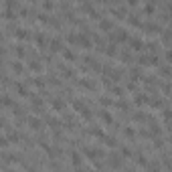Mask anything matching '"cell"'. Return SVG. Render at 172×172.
Listing matches in <instances>:
<instances>
[{"label": "cell", "mask_w": 172, "mask_h": 172, "mask_svg": "<svg viewBox=\"0 0 172 172\" xmlns=\"http://www.w3.org/2000/svg\"><path fill=\"white\" fill-rule=\"evenodd\" d=\"M61 49H65L63 47V43H61V39H51V51H61Z\"/></svg>", "instance_id": "5b68a950"}, {"label": "cell", "mask_w": 172, "mask_h": 172, "mask_svg": "<svg viewBox=\"0 0 172 172\" xmlns=\"http://www.w3.org/2000/svg\"><path fill=\"white\" fill-rule=\"evenodd\" d=\"M29 67L33 69L34 73H39L41 69H43V67H41V63H39V61H37V59H34V61H30V63H29Z\"/></svg>", "instance_id": "7c38bea8"}, {"label": "cell", "mask_w": 172, "mask_h": 172, "mask_svg": "<svg viewBox=\"0 0 172 172\" xmlns=\"http://www.w3.org/2000/svg\"><path fill=\"white\" fill-rule=\"evenodd\" d=\"M134 101H136V103H138V105H142V103H144V101H148V97H146V95H144V93H138V95H136V97H134Z\"/></svg>", "instance_id": "9a60e30c"}, {"label": "cell", "mask_w": 172, "mask_h": 172, "mask_svg": "<svg viewBox=\"0 0 172 172\" xmlns=\"http://www.w3.org/2000/svg\"><path fill=\"white\" fill-rule=\"evenodd\" d=\"M99 29L101 30H113V22L109 18H105V16H101V18H99Z\"/></svg>", "instance_id": "6da1fadb"}, {"label": "cell", "mask_w": 172, "mask_h": 172, "mask_svg": "<svg viewBox=\"0 0 172 172\" xmlns=\"http://www.w3.org/2000/svg\"><path fill=\"white\" fill-rule=\"evenodd\" d=\"M122 154L123 156H132V150L130 148H122Z\"/></svg>", "instance_id": "4316f807"}, {"label": "cell", "mask_w": 172, "mask_h": 172, "mask_svg": "<svg viewBox=\"0 0 172 172\" xmlns=\"http://www.w3.org/2000/svg\"><path fill=\"white\" fill-rule=\"evenodd\" d=\"M71 162H73V166H81V162H83V158H81V154L79 152H71Z\"/></svg>", "instance_id": "277c9868"}, {"label": "cell", "mask_w": 172, "mask_h": 172, "mask_svg": "<svg viewBox=\"0 0 172 172\" xmlns=\"http://www.w3.org/2000/svg\"><path fill=\"white\" fill-rule=\"evenodd\" d=\"M134 128H130V126H126V128H123V136H128V138H134Z\"/></svg>", "instance_id": "d6986e66"}, {"label": "cell", "mask_w": 172, "mask_h": 172, "mask_svg": "<svg viewBox=\"0 0 172 172\" xmlns=\"http://www.w3.org/2000/svg\"><path fill=\"white\" fill-rule=\"evenodd\" d=\"M10 69H12V71H14L16 75H18V73H22V63H20V61H14V63L10 65Z\"/></svg>", "instance_id": "9c48e42d"}, {"label": "cell", "mask_w": 172, "mask_h": 172, "mask_svg": "<svg viewBox=\"0 0 172 172\" xmlns=\"http://www.w3.org/2000/svg\"><path fill=\"white\" fill-rule=\"evenodd\" d=\"M29 126H30L33 130H41V126H43V123H41L39 118H29Z\"/></svg>", "instance_id": "52a82bcc"}, {"label": "cell", "mask_w": 172, "mask_h": 172, "mask_svg": "<svg viewBox=\"0 0 172 172\" xmlns=\"http://www.w3.org/2000/svg\"><path fill=\"white\" fill-rule=\"evenodd\" d=\"M101 119H103V123H108V126L113 123V118L109 115V111H101Z\"/></svg>", "instance_id": "ba28073f"}, {"label": "cell", "mask_w": 172, "mask_h": 172, "mask_svg": "<svg viewBox=\"0 0 172 172\" xmlns=\"http://www.w3.org/2000/svg\"><path fill=\"white\" fill-rule=\"evenodd\" d=\"M130 45H132V47H134V49H136V51H142L144 47H146V45H144V43H142V41H140V39H130Z\"/></svg>", "instance_id": "8992f818"}, {"label": "cell", "mask_w": 172, "mask_h": 172, "mask_svg": "<svg viewBox=\"0 0 172 172\" xmlns=\"http://www.w3.org/2000/svg\"><path fill=\"white\" fill-rule=\"evenodd\" d=\"M53 108L55 109H63V101H61V99H53Z\"/></svg>", "instance_id": "603a6c76"}, {"label": "cell", "mask_w": 172, "mask_h": 172, "mask_svg": "<svg viewBox=\"0 0 172 172\" xmlns=\"http://www.w3.org/2000/svg\"><path fill=\"white\" fill-rule=\"evenodd\" d=\"M34 39H37V43H39V45H45V34L43 33H37V34H34Z\"/></svg>", "instance_id": "44dd1931"}, {"label": "cell", "mask_w": 172, "mask_h": 172, "mask_svg": "<svg viewBox=\"0 0 172 172\" xmlns=\"http://www.w3.org/2000/svg\"><path fill=\"white\" fill-rule=\"evenodd\" d=\"M79 45H81V47H85V49H91V39H89L87 33H81V34H79Z\"/></svg>", "instance_id": "7a4b0ae2"}, {"label": "cell", "mask_w": 172, "mask_h": 172, "mask_svg": "<svg viewBox=\"0 0 172 172\" xmlns=\"http://www.w3.org/2000/svg\"><path fill=\"white\" fill-rule=\"evenodd\" d=\"M14 55H18V57H25V47H22V45H16V47H14Z\"/></svg>", "instance_id": "2e32d148"}, {"label": "cell", "mask_w": 172, "mask_h": 172, "mask_svg": "<svg viewBox=\"0 0 172 172\" xmlns=\"http://www.w3.org/2000/svg\"><path fill=\"white\" fill-rule=\"evenodd\" d=\"M138 164H140V166H146V164H148V160H146L144 156H140V158H138Z\"/></svg>", "instance_id": "484cf974"}, {"label": "cell", "mask_w": 172, "mask_h": 172, "mask_svg": "<svg viewBox=\"0 0 172 172\" xmlns=\"http://www.w3.org/2000/svg\"><path fill=\"white\" fill-rule=\"evenodd\" d=\"M166 59H168V61H172V51H170V49L166 51Z\"/></svg>", "instance_id": "4dcf8cb0"}, {"label": "cell", "mask_w": 172, "mask_h": 172, "mask_svg": "<svg viewBox=\"0 0 172 172\" xmlns=\"http://www.w3.org/2000/svg\"><path fill=\"white\" fill-rule=\"evenodd\" d=\"M162 73H164V75H170V73H172L170 67H162Z\"/></svg>", "instance_id": "f546056e"}, {"label": "cell", "mask_w": 172, "mask_h": 172, "mask_svg": "<svg viewBox=\"0 0 172 172\" xmlns=\"http://www.w3.org/2000/svg\"><path fill=\"white\" fill-rule=\"evenodd\" d=\"M14 37H18V39H29L30 34H29V30H26V29H22V26H16V29H14Z\"/></svg>", "instance_id": "3957f363"}, {"label": "cell", "mask_w": 172, "mask_h": 172, "mask_svg": "<svg viewBox=\"0 0 172 172\" xmlns=\"http://www.w3.org/2000/svg\"><path fill=\"white\" fill-rule=\"evenodd\" d=\"M154 8H156V6H154L152 2H150V4H144V12H148V14H152Z\"/></svg>", "instance_id": "ffe728a7"}, {"label": "cell", "mask_w": 172, "mask_h": 172, "mask_svg": "<svg viewBox=\"0 0 172 172\" xmlns=\"http://www.w3.org/2000/svg\"><path fill=\"white\" fill-rule=\"evenodd\" d=\"M109 164L118 168L119 166V156H113V154H111V156H109Z\"/></svg>", "instance_id": "ac0fdd59"}, {"label": "cell", "mask_w": 172, "mask_h": 172, "mask_svg": "<svg viewBox=\"0 0 172 172\" xmlns=\"http://www.w3.org/2000/svg\"><path fill=\"white\" fill-rule=\"evenodd\" d=\"M81 85H83V87H87V89H93V83H91L89 79H81Z\"/></svg>", "instance_id": "7402d4cb"}, {"label": "cell", "mask_w": 172, "mask_h": 172, "mask_svg": "<svg viewBox=\"0 0 172 172\" xmlns=\"http://www.w3.org/2000/svg\"><path fill=\"white\" fill-rule=\"evenodd\" d=\"M43 6H45V8H49V10H51L55 4H53V2H43Z\"/></svg>", "instance_id": "f1b7e54d"}, {"label": "cell", "mask_w": 172, "mask_h": 172, "mask_svg": "<svg viewBox=\"0 0 172 172\" xmlns=\"http://www.w3.org/2000/svg\"><path fill=\"white\" fill-rule=\"evenodd\" d=\"M81 115H83V118H85V119H91V111H89V109H87V108H85V109H83V111H81Z\"/></svg>", "instance_id": "d4e9b609"}, {"label": "cell", "mask_w": 172, "mask_h": 172, "mask_svg": "<svg viewBox=\"0 0 172 172\" xmlns=\"http://www.w3.org/2000/svg\"><path fill=\"white\" fill-rule=\"evenodd\" d=\"M115 53H118L115 43H111V45H108V47H105V55H109V57H111V55H115Z\"/></svg>", "instance_id": "8fae6325"}, {"label": "cell", "mask_w": 172, "mask_h": 172, "mask_svg": "<svg viewBox=\"0 0 172 172\" xmlns=\"http://www.w3.org/2000/svg\"><path fill=\"white\" fill-rule=\"evenodd\" d=\"M30 81H33V83L37 85V87H39V89H43V87H45V81H43V79H41V77H34V79H30Z\"/></svg>", "instance_id": "e0dca14e"}, {"label": "cell", "mask_w": 172, "mask_h": 172, "mask_svg": "<svg viewBox=\"0 0 172 172\" xmlns=\"http://www.w3.org/2000/svg\"><path fill=\"white\" fill-rule=\"evenodd\" d=\"M162 39H164V43H170V41H172V34H170V33H168V30H166V33L162 34Z\"/></svg>", "instance_id": "cb8c5ba5"}, {"label": "cell", "mask_w": 172, "mask_h": 172, "mask_svg": "<svg viewBox=\"0 0 172 172\" xmlns=\"http://www.w3.org/2000/svg\"><path fill=\"white\" fill-rule=\"evenodd\" d=\"M168 170H170V172H172V162H168Z\"/></svg>", "instance_id": "1f68e13d"}, {"label": "cell", "mask_w": 172, "mask_h": 172, "mask_svg": "<svg viewBox=\"0 0 172 172\" xmlns=\"http://www.w3.org/2000/svg\"><path fill=\"white\" fill-rule=\"evenodd\" d=\"M63 57L67 61H75V55H73V51H69V49H63Z\"/></svg>", "instance_id": "5bb4252c"}, {"label": "cell", "mask_w": 172, "mask_h": 172, "mask_svg": "<svg viewBox=\"0 0 172 172\" xmlns=\"http://www.w3.org/2000/svg\"><path fill=\"white\" fill-rule=\"evenodd\" d=\"M101 103H103V105H111V99H108V97H101Z\"/></svg>", "instance_id": "83f0119b"}, {"label": "cell", "mask_w": 172, "mask_h": 172, "mask_svg": "<svg viewBox=\"0 0 172 172\" xmlns=\"http://www.w3.org/2000/svg\"><path fill=\"white\" fill-rule=\"evenodd\" d=\"M14 87H16V91H18L20 95H29V89H26V85H25V83H16Z\"/></svg>", "instance_id": "30bf717a"}, {"label": "cell", "mask_w": 172, "mask_h": 172, "mask_svg": "<svg viewBox=\"0 0 172 172\" xmlns=\"http://www.w3.org/2000/svg\"><path fill=\"white\" fill-rule=\"evenodd\" d=\"M67 41H69L71 45H77V43H79V34H75V33H69V34H67Z\"/></svg>", "instance_id": "4fadbf2b"}]
</instances>
